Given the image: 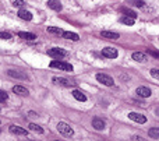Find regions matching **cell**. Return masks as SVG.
I'll return each instance as SVG.
<instances>
[{"label":"cell","instance_id":"obj_1","mask_svg":"<svg viewBox=\"0 0 159 141\" xmlns=\"http://www.w3.org/2000/svg\"><path fill=\"white\" fill-rule=\"evenodd\" d=\"M50 67L52 69H59L61 71H73V66L70 63H66V61H61V60H52L50 61Z\"/></svg>","mask_w":159,"mask_h":141},{"label":"cell","instance_id":"obj_2","mask_svg":"<svg viewBox=\"0 0 159 141\" xmlns=\"http://www.w3.org/2000/svg\"><path fill=\"white\" fill-rule=\"evenodd\" d=\"M57 130H59V133H61L63 136H66V137H73L74 136V130H73V129L64 122H59L57 123Z\"/></svg>","mask_w":159,"mask_h":141},{"label":"cell","instance_id":"obj_3","mask_svg":"<svg viewBox=\"0 0 159 141\" xmlns=\"http://www.w3.org/2000/svg\"><path fill=\"white\" fill-rule=\"evenodd\" d=\"M48 55H49L50 57H53V59H57V60H60L61 57H66L69 53H67L64 49H61V48H52V49L48 50Z\"/></svg>","mask_w":159,"mask_h":141},{"label":"cell","instance_id":"obj_4","mask_svg":"<svg viewBox=\"0 0 159 141\" xmlns=\"http://www.w3.org/2000/svg\"><path fill=\"white\" fill-rule=\"evenodd\" d=\"M96 80H98L101 84L106 85V87H112L113 84H115V81H113V78L110 77V75H107V74H102V73L96 74Z\"/></svg>","mask_w":159,"mask_h":141},{"label":"cell","instance_id":"obj_5","mask_svg":"<svg viewBox=\"0 0 159 141\" xmlns=\"http://www.w3.org/2000/svg\"><path fill=\"white\" fill-rule=\"evenodd\" d=\"M117 50L115 49V48H112V46H107V48H103L102 49V56L103 57H107V59H116L117 57Z\"/></svg>","mask_w":159,"mask_h":141},{"label":"cell","instance_id":"obj_6","mask_svg":"<svg viewBox=\"0 0 159 141\" xmlns=\"http://www.w3.org/2000/svg\"><path fill=\"white\" fill-rule=\"evenodd\" d=\"M52 81L55 84H57V85H63V87H74L75 84L71 83L70 80H67V78H63V77H53Z\"/></svg>","mask_w":159,"mask_h":141},{"label":"cell","instance_id":"obj_7","mask_svg":"<svg viewBox=\"0 0 159 141\" xmlns=\"http://www.w3.org/2000/svg\"><path fill=\"white\" fill-rule=\"evenodd\" d=\"M129 117L133 120V122H137V123H140V125H144V123L147 122V117L141 113H137V112H131V113H129Z\"/></svg>","mask_w":159,"mask_h":141},{"label":"cell","instance_id":"obj_8","mask_svg":"<svg viewBox=\"0 0 159 141\" xmlns=\"http://www.w3.org/2000/svg\"><path fill=\"white\" fill-rule=\"evenodd\" d=\"M8 130H10V133L17 134V136H27V134H28V131L25 130V129L20 127V126H16V125L10 126V127H8Z\"/></svg>","mask_w":159,"mask_h":141},{"label":"cell","instance_id":"obj_9","mask_svg":"<svg viewBox=\"0 0 159 141\" xmlns=\"http://www.w3.org/2000/svg\"><path fill=\"white\" fill-rule=\"evenodd\" d=\"M135 94H137V97H141V98H148L151 97V89L147 88V87H138L137 91H135Z\"/></svg>","mask_w":159,"mask_h":141},{"label":"cell","instance_id":"obj_10","mask_svg":"<svg viewBox=\"0 0 159 141\" xmlns=\"http://www.w3.org/2000/svg\"><path fill=\"white\" fill-rule=\"evenodd\" d=\"M46 4H48V7L55 11H61V8H63V6H61V3L59 0H48Z\"/></svg>","mask_w":159,"mask_h":141},{"label":"cell","instance_id":"obj_11","mask_svg":"<svg viewBox=\"0 0 159 141\" xmlns=\"http://www.w3.org/2000/svg\"><path fill=\"white\" fill-rule=\"evenodd\" d=\"M18 17L21 20H25V21H31L32 20V14L30 11H27L25 8H20L18 10Z\"/></svg>","mask_w":159,"mask_h":141},{"label":"cell","instance_id":"obj_12","mask_svg":"<svg viewBox=\"0 0 159 141\" xmlns=\"http://www.w3.org/2000/svg\"><path fill=\"white\" fill-rule=\"evenodd\" d=\"M13 92L14 94H18V95H22V97H27L28 94H30V91H28L25 87H21V85H16L13 87Z\"/></svg>","mask_w":159,"mask_h":141},{"label":"cell","instance_id":"obj_13","mask_svg":"<svg viewBox=\"0 0 159 141\" xmlns=\"http://www.w3.org/2000/svg\"><path fill=\"white\" fill-rule=\"evenodd\" d=\"M92 127L95 129V130H103L105 129V122L102 119H99V117H95V119L92 120Z\"/></svg>","mask_w":159,"mask_h":141},{"label":"cell","instance_id":"obj_14","mask_svg":"<svg viewBox=\"0 0 159 141\" xmlns=\"http://www.w3.org/2000/svg\"><path fill=\"white\" fill-rule=\"evenodd\" d=\"M120 11H121V14H124L126 17H130V18H137V13L135 11H133L131 8H127V7H121L120 8Z\"/></svg>","mask_w":159,"mask_h":141},{"label":"cell","instance_id":"obj_15","mask_svg":"<svg viewBox=\"0 0 159 141\" xmlns=\"http://www.w3.org/2000/svg\"><path fill=\"white\" fill-rule=\"evenodd\" d=\"M101 35L102 38H106V39H117L120 36L117 32H112V31H102Z\"/></svg>","mask_w":159,"mask_h":141},{"label":"cell","instance_id":"obj_16","mask_svg":"<svg viewBox=\"0 0 159 141\" xmlns=\"http://www.w3.org/2000/svg\"><path fill=\"white\" fill-rule=\"evenodd\" d=\"M131 57H133V60L140 61V63H143V61L147 60V55L145 53H141V52H134L131 55Z\"/></svg>","mask_w":159,"mask_h":141},{"label":"cell","instance_id":"obj_17","mask_svg":"<svg viewBox=\"0 0 159 141\" xmlns=\"http://www.w3.org/2000/svg\"><path fill=\"white\" fill-rule=\"evenodd\" d=\"M18 36L22 39H27V41H34V39H36V35L32 32H24V31H21V32H18Z\"/></svg>","mask_w":159,"mask_h":141},{"label":"cell","instance_id":"obj_18","mask_svg":"<svg viewBox=\"0 0 159 141\" xmlns=\"http://www.w3.org/2000/svg\"><path fill=\"white\" fill-rule=\"evenodd\" d=\"M71 94H73V97H74L75 99L80 101V102H85V101H87V97H85V94H84V92H81V91H78V89H74Z\"/></svg>","mask_w":159,"mask_h":141},{"label":"cell","instance_id":"obj_19","mask_svg":"<svg viewBox=\"0 0 159 141\" xmlns=\"http://www.w3.org/2000/svg\"><path fill=\"white\" fill-rule=\"evenodd\" d=\"M63 38L70 39V41H78V39H80V36H78V34H75V32H70V31H64V32H63Z\"/></svg>","mask_w":159,"mask_h":141},{"label":"cell","instance_id":"obj_20","mask_svg":"<svg viewBox=\"0 0 159 141\" xmlns=\"http://www.w3.org/2000/svg\"><path fill=\"white\" fill-rule=\"evenodd\" d=\"M7 74L10 75V77H13V78H20V80H25V78H27V75L25 74H21V73L16 71V70H8Z\"/></svg>","mask_w":159,"mask_h":141},{"label":"cell","instance_id":"obj_21","mask_svg":"<svg viewBox=\"0 0 159 141\" xmlns=\"http://www.w3.org/2000/svg\"><path fill=\"white\" fill-rule=\"evenodd\" d=\"M48 32L49 34H55V35H63L64 31L59 27H48Z\"/></svg>","mask_w":159,"mask_h":141},{"label":"cell","instance_id":"obj_22","mask_svg":"<svg viewBox=\"0 0 159 141\" xmlns=\"http://www.w3.org/2000/svg\"><path fill=\"white\" fill-rule=\"evenodd\" d=\"M148 136L151 139H159V127H151L148 130Z\"/></svg>","mask_w":159,"mask_h":141},{"label":"cell","instance_id":"obj_23","mask_svg":"<svg viewBox=\"0 0 159 141\" xmlns=\"http://www.w3.org/2000/svg\"><path fill=\"white\" fill-rule=\"evenodd\" d=\"M28 127H30V130H31V131H35V133H38V134H42V133H43V129H42L41 126L35 125V123H31V125L28 126Z\"/></svg>","mask_w":159,"mask_h":141},{"label":"cell","instance_id":"obj_24","mask_svg":"<svg viewBox=\"0 0 159 141\" xmlns=\"http://www.w3.org/2000/svg\"><path fill=\"white\" fill-rule=\"evenodd\" d=\"M120 22L121 24H126V25H134V22H135V20L134 18H130V17H121L120 18Z\"/></svg>","mask_w":159,"mask_h":141},{"label":"cell","instance_id":"obj_25","mask_svg":"<svg viewBox=\"0 0 159 141\" xmlns=\"http://www.w3.org/2000/svg\"><path fill=\"white\" fill-rule=\"evenodd\" d=\"M129 3H131V4L135 6V7H144V4H145L144 0H129Z\"/></svg>","mask_w":159,"mask_h":141},{"label":"cell","instance_id":"obj_26","mask_svg":"<svg viewBox=\"0 0 159 141\" xmlns=\"http://www.w3.org/2000/svg\"><path fill=\"white\" fill-rule=\"evenodd\" d=\"M0 39H4V41L11 39V34L10 32H6V31H0Z\"/></svg>","mask_w":159,"mask_h":141},{"label":"cell","instance_id":"obj_27","mask_svg":"<svg viewBox=\"0 0 159 141\" xmlns=\"http://www.w3.org/2000/svg\"><path fill=\"white\" fill-rule=\"evenodd\" d=\"M7 99H8V95L6 94V91L0 89V102H6Z\"/></svg>","mask_w":159,"mask_h":141},{"label":"cell","instance_id":"obj_28","mask_svg":"<svg viewBox=\"0 0 159 141\" xmlns=\"http://www.w3.org/2000/svg\"><path fill=\"white\" fill-rule=\"evenodd\" d=\"M149 73H151V75H152L154 78L159 80V70H158V69H151V71H149Z\"/></svg>","mask_w":159,"mask_h":141},{"label":"cell","instance_id":"obj_29","mask_svg":"<svg viewBox=\"0 0 159 141\" xmlns=\"http://www.w3.org/2000/svg\"><path fill=\"white\" fill-rule=\"evenodd\" d=\"M13 4H14V7H22L25 4V2L24 0H14Z\"/></svg>","mask_w":159,"mask_h":141},{"label":"cell","instance_id":"obj_30","mask_svg":"<svg viewBox=\"0 0 159 141\" xmlns=\"http://www.w3.org/2000/svg\"><path fill=\"white\" fill-rule=\"evenodd\" d=\"M131 141H145L143 139V137H140V136H133L131 137Z\"/></svg>","mask_w":159,"mask_h":141},{"label":"cell","instance_id":"obj_31","mask_svg":"<svg viewBox=\"0 0 159 141\" xmlns=\"http://www.w3.org/2000/svg\"><path fill=\"white\" fill-rule=\"evenodd\" d=\"M149 55H152L154 57H159V52H155V50H149Z\"/></svg>","mask_w":159,"mask_h":141},{"label":"cell","instance_id":"obj_32","mask_svg":"<svg viewBox=\"0 0 159 141\" xmlns=\"http://www.w3.org/2000/svg\"><path fill=\"white\" fill-rule=\"evenodd\" d=\"M157 115H158V116H159V108L157 109Z\"/></svg>","mask_w":159,"mask_h":141},{"label":"cell","instance_id":"obj_33","mask_svg":"<svg viewBox=\"0 0 159 141\" xmlns=\"http://www.w3.org/2000/svg\"><path fill=\"white\" fill-rule=\"evenodd\" d=\"M55 141H61V140H55Z\"/></svg>","mask_w":159,"mask_h":141}]
</instances>
